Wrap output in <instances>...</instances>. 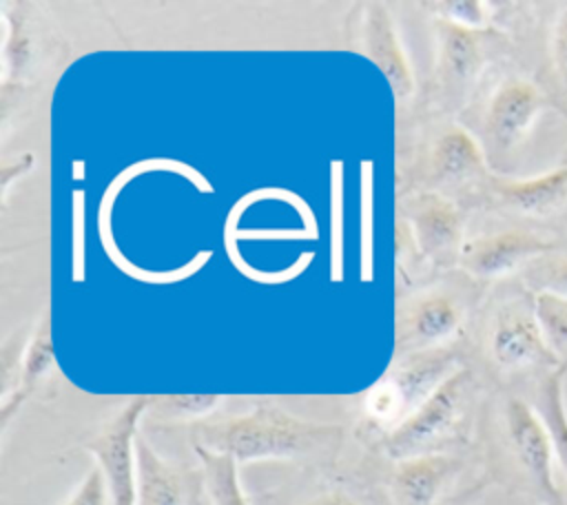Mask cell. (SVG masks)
<instances>
[{
	"label": "cell",
	"mask_w": 567,
	"mask_h": 505,
	"mask_svg": "<svg viewBox=\"0 0 567 505\" xmlns=\"http://www.w3.org/2000/svg\"><path fill=\"white\" fill-rule=\"evenodd\" d=\"M193 445L233 456L239 465L255 461L332 458L343 443V427L299 419L272 401H259L252 410L193 425Z\"/></svg>",
	"instance_id": "6da1fadb"
},
{
	"label": "cell",
	"mask_w": 567,
	"mask_h": 505,
	"mask_svg": "<svg viewBox=\"0 0 567 505\" xmlns=\"http://www.w3.org/2000/svg\"><path fill=\"white\" fill-rule=\"evenodd\" d=\"M474 374L467 365H458L396 430L381 439V450L392 461L419 454L447 452L456 443L470 421L474 403Z\"/></svg>",
	"instance_id": "7a4b0ae2"
},
{
	"label": "cell",
	"mask_w": 567,
	"mask_h": 505,
	"mask_svg": "<svg viewBox=\"0 0 567 505\" xmlns=\"http://www.w3.org/2000/svg\"><path fill=\"white\" fill-rule=\"evenodd\" d=\"M458 368L450 348H430L405 352L394 359L388 372L365 392V421L390 434Z\"/></svg>",
	"instance_id": "3957f363"
},
{
	"label": "cell",
	"mask_w": 567,
	"mask_h": 505,
	"mask_svg": "<svg viewBox=\"0 0 567 505\" xmlns=\"http://www.w3.org/2000/svg\"><path fill=\"white\" fill-rule=\"evenodd\" d=\"M153 396H133L84 445L109 487L111 505H135L137 496V434L140 421L151 410Z\"/></svg>",
	"instance_id": "277c9868"
},
{
	"label": "cell",
	"mask_w": 567,
	"mask_h": 505,
	"mask_svg": "<svg viewBox=\"0 0 567 505\" xmlns=\"http://www.w3.org/2000/svg\"><path fill=\"white\" fill-rule=\"evenodd\" d=\"M505 445L523 472L525 481L538 494L543 505H565L556 481V456L549 432L534 403L509 396L503 405Z\"/></svg>",
	"instance_id": "5b68a950"
},
{
	"label": "cell",
	"mask_w": 567,
	"mask_h": 505,
	"mask_svg": "<svg viewBox=\"0 0 567 505\" xmlns=\"http://www.w3.org/2000/svg\"><path fill=\"white\" fill-rule=\"evenodd\" d=\"M489 357L505 374L536 368L554 370L560 365L545 341L534 310V299L509 301L496 312L489 330Z\"/></svg>",
	"instance_id": "8992f818"
},
{
	"label": "cell",
	"mask_w": 567,
	"mask_h": 505,
	"mask_svg": "<svg viewBox=\"0 0 567 505\" xmlns=\"http://www.w3.org/2000/svg\"><path fill=\"white\" fill-rule=\"evenodd\" d=\"M551 106L540 86L527 78H505L492 93L485 111V140L494 153L516 148Z\"/></svg>",
	"instance_id": "52a82bcc"
},
{
	"label": "cell",
	"mask_w": 567,
	"mask_h": 505,
	"mask_svg": "<svg viewBox=\"0 0 567 505\" xmlns=\"http://www.w3.org/2000/svg\"><path fill=\"white\" fill-rule=\"evenodd\" d=\"M558 248L560 244L554 239H545L532 230L509 228L465 241L458 261L472 277L498 279Z\"/></svg>",
	"instance_id": "ba28073f"
},
{
	"label": "cell",
	"mask_w": 567,
	"mask_h": 505,
	"mask_svg": "<svg viewBox=\"0 0 567 505\" xmlns=\"http://www.w3.org/2000/svg\"><path fill=\"white\" fill-rule=\"evenodd\" d=\"M461 472L463 461L452 452H432L394 461L390 496L396 505H439Z\"/></svg>",
	"instance_id": "9c48e42d"
},
{
	"label": "cell",
	"mask_w": 567,
	"mask_h": 505,
	"mask_svg": "<svg viewBox=\"0 0 567 505\" xmlns=\"http://www.w3.org/2000/svg\"><path fill=\"white\" fill-rule=\"evenodd\" d=\"M463 326V308L452 295L430 292L416 299L396 326V357L416 350L445 348Z\"/></svg>",
	"instance_id": "30bf717a"
},
{
	"label": "cell",
	"mask_w": 567,
	"mask_h": 505,
	"mask_svg": "<svg viewBox=\"0 0 567 505\" xmlns=\"http://www.w3.org/2000/svg\"><path fill=\"white\" fill-rule=\"evenodd\" d=\"M359 47L385 75L396 100H408L414 93L410 60L396 35L392 16L383 2H368L361 16Z\"/></svg>",
	"instance_id": "8fae6325"
},
{
	"label": "cell",
	"mask_w": 567,
	"mask_h": 505,
	"mask_svg": "<svg viewBox=\"0 0 567 505\" xmlns=\"http://www.w3.org/2000/svg\"><path fill=\"white\" fill-rule=\"evenodd\" d=\"M489 184L496 199L518 215L534 219L567 215V164L520 179L492 177Z\"/></svg>",
	"instance_id": "7c38bea8"
},
{
	"label": "cell",
	"mask_w": 567,
	"mask_h": 505,
	"mask_svg": "<svg viewBox=\"0 0 567 505\" xmlns=\"http://www.w3.org/2000/svg\"><path fill=\"white\" fill-rule=\"evenodd\" d=\"M410 221L423 255L432 259H450L452 255H461L463 219L450 199L436 193L419 195L412 202Z\"/></svg>",
	"instance_id": "4fadbf2b"
},
{
	"label": "cell",
	"mask_w": 567,
	"mask_h": 505,
	"mask_svg": "<svg viewBox=\"0 0 567 505\" xmlns=\"http://www.w3.org/2000/svg\"><path fill=\"white\" fill-rule=\"evenodd\" d=\"M55 350L51 339V319L49 315L42 317V321L35 326L27 343L20 352V372L16 388L2 396L0 401V430L4 432L11 423V419L18 414V410L24 405L27 399H31L40 388H44L53 372H55Z\"/></svg>",
	"instance_id": "5bb4252c"
},
{
	"label": "cell",
	"mask_w": 567,
	"mask_h": 505,
	"mask_svg": "<svg viewBox=\"0 0 567 505\" xmlns=\"http://www.w3.org/2000/svg\"><path fill=\"white\" fill-rule=\"evenodd\" d=\"M137 496L135 505H193V481L186 470L166 461L137 434Z\"/></svg>",
	"instance_id": "9a60e30c"
},
{
	"label": "cell",
	"mask_w": 567,
	"mask_h": 505,
	"mask_svg": "<svg viewBox=\"0 0 567 505\" xmlns=\"http://www.w3.org/2000/svg\"><path fill=\"white\" fill-rule=\"evenodd\" d=\"M432 173L443 184H458L485 175V153L463 126L441 133L432 151Z\"/></svg>",
	"instance_id": "2e32d148"
},
{
	"label": "cell",
	"mask_w": 567,
	"mask_h": 505,
	"mask_svg": "<svg viewBox=\"0 0 567 505\" xmlns=\"http://www.w3.org/2000/svg\"><path fill=\"white\" fill-rule=\"evenodd\" d=\"M436 29H439L441 73L445 82L454 86L470 84L483 64L478 31L465 29L452 22H443V20H439Z\"/></svg>",
	"instance_id": "e0dca14e"
},
{
	"label": "cell",
	"mask_w": 567,
	"mask_h": 505,
	"mask_svg": "<svg viewBox=\"0 0 567 505\" xmlns=\"http://www.w3.org/2000/svg\"><path fill=\"white\" fill-rule=\"evenodd\" d=\"M565 377L567 365H558L554 370H547L538 383L536 403L556 456L558 472L567 478V401H565Z\"/></svg>",
	"instance_id": "ac0fdd59"
},
{
	"label": "cell",
	"mask_w": 567,
	"mask_h": 505,
	"mask_svg": "<svg viewBox=\"0 0 567 505\" xmlns=\"http://www.w3.org/2000/svg\"><path fill=\"white\" fill-rule=\"evenodd\" d=\"M193 450L202 465V483L210 505H250L239 478V463L233 456L204 445H193Z\"/></svg>",
	"instance_id": "d6986e66"
},
{
	"label": "cell",
	"mask_w": 567,
	"mask_h": 505,
	"mask_svg": "<svg viewBox=\"0 0 567 505\" xmlns=\"http://www.w3.org/2000/svg\"><path fill=\"white\" fill-rule=\"evenodd\" d=\"M532 299L551 354L560 365H567V297L536 292Z\"/></svg>",
	"instance_id": "ffe728a7"
},
{
	"label": "cell",
	"mask_w": 567,
	"mask_h": 505,
	"mask_svg": "<svg viewBox=\"0 0 567 505\" xmlns=\"http://www.w3.org/2000/svg\"><path fill=\"white\" fill-rule=\"evenodd\" d=\"M224 401L221 394H164L153 396L151 410L157 412L162 419L171 421H204L213 414L219 403Z\"/></svg>",
	"instance_id": "44dd1931"
},
{
	"label": "cell",
	"mask_w": 567,
	"mask_h": 505,
	"mask_svg": "<svg viewBox=\"0 0 567 505\" xmlns=\"http://www.w3.org/2000/svg\"><path fill=\"white\" fill-rule=\"evenodd\" d=\"M439 20L481 31L489 20V7L478 0H447L434 4Z\"/></svg>",
	"instance_id": "7402d4cb"
},
{
	"label": "cell",
	"mask_w": 567,
	"mask_h": 505,
	"mask_svg": "<svg viewBox=\"0 0 567 505\" xmlns=\"http://www.w3.org/2000/svg\"><path fill=\"white\" fill-rule=\"evenodd\" d=\"M529 284L536 288V292H554L567 297V255L536 264L529 268Z\"/></svg>",
	"instance_id": "603a6c76"
},
{
	"label": "cell",
	"mask_w": 567,
	"mask_h": 505,
	"mask_svg": "<svg viewBox=\"0 0 567 505\" xmlns=\"http://www.w3.org/2000/svg\"><path fill=\"white\" fill-rule=\"evenodd\" d=\"M62 505H111L109 487L97 465H93L82 476V481L75 485V489L69 494V498Z\"/></svg>",
	"instance_id": "cb8c5ba5"
},
{
	"label": "cell",
	"mask_w": 567,
	"mask_h": 505,
	"mask_svg": "<svg viewBox=\"0 0 567 505\" xmlns=\"http://www.w3.org/2000/svg\"><path fill=\"white\" fill-rule=\"evenodd\" d=\"M549 58L558 80L567 86V4L556 13L549 31Z\"/></svg>",
	"instance_id": "d4e9b609"
},
{
	"label": "cell",
	"mask_w": 567,
	"mask_h": 505,
	"mask_svg": "<svg viewBox=\"0 0 567 505\" xmlns=\"http://www.w3.org/2000/svg\"><path fill=\"white\" fill-rule=\"evenodd\" d=\"M299 505H361V503L343 489H323V492L306 498Z\"/></svg>",
	"instance_id": "484cf974"
},
{
	"label": "cell",
	"mask_w": 567,
	"mask_h": 505,
	"mask_svg": "<svg viewBox=\"0 0 567 505\" xmlns=\"http://www.w3.org/2000/svg\"><path fill=\"white\" fill-rule=\"evenodd\" d=\"M33 168V155L31 153H22L16 162H13V166H4V171H2V193L7 195L9 193V186H11V177L13 175H24V173H29Z\"/></svg>",
	"instance_id": "4316f807"
},
{
	"label": "cell",
	"mask_w": 567,
	"mask_h": 505,
	"mask_svg": "<svg viewBox=\"0 0 567 505\" xmlns=\"http://www.w3.org/2000/svg\"><path fill=\"white\" fill-rule=\"evenodd\" d=\"M565 164H567V151H565Z\"/></svg>",
	"instance_id": "83f0119b"
}]
</instances>
